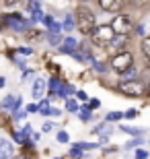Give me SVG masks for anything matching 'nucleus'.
<instances>
[{"mask_svg":"<svg viewBox=\"0 0 150 159\" xmlns=\"http://www.w3.org/2000/svg\"><path fill=\"white\" fill-rule=\"evenodd\" d=\"M25 112H27V114H35V112H39V106H35V103H29V106L25 107Z\"/></svg>","mask_w":150,"mask_h":159,"instance_id":"obj_23","label":"nucleus"},{"mask_svg":"<svg viewBox=\"0 0 150 159\" xmlns=\"http://www.w3.org/2000/svg\"><path fill=\"white\" fill-rule=\"evenodd\" d=\"M99 145H101V143H99ZM99 145H95V143H78V145H76V149H97Z\"/></svg>","mask_w":150,"mask_h":159,"instance_id":"obj_17","label":"nucleus"},{"mask_svg":"<svg viewBox=\"0 0 150 159\" xmlns=\"http://www.w3.org/2000/svg\"><path fill=\"white\" fill-rule=\"evenodd\" d=\"M142 54H144L146 58H150V35L142 41Z\"/></svg>","mask_w":150,"mask_h":159,"instance_id":"obj_14","label":"nucleus"},{"mask_svg":"<svg viewBox=\"0 0 150 159\" xmlns=\"http://www.w3.org/2000/svg\"><path fill=\"white\" fill-rule=\"evenodd\" d=\"M111 27H113V31H115V35L126 37L127 33H130V29H132V19L127 17V15H117V17L113 19Z\"/></svg>","mask_w":150,"mask_h":159,"instance_id":"obj_5","label":"nucleus"},{"mask_svg":"<svg viewBox=\"0 0 150 159\" xmlns=\"http://www.w3.org/2000/svg\"><path fill=\"white\" fill-rule=\"evenodd\" d=\"M140 143H142V139H134V141H130V143H126V151H130V149H136V147H140Z\"/></svg>","mask_w":150,"mask_h":159,"instance_id":"obj_16","label":"nucleus"},{"mask_svg":"<svg viewBox=\"0 0 150 159\" xmlns=\"http://www.w3.org/2000/svg\"><path fill=\"white\" fill-rule=\"evenodd\" d=\"M23 134H25V136L31 134V128H29V126H25V128H23Z\"/></svg>","mask_w":150,"mask_h":159,"instance_id":"obj_37","label":"nucleus"},{"mask_svg":"<svg viewBox=\"0 0 150 159\" xmlns=\"http://www.w3.org/2000/svg\"><path fill=\"white\" fill-rule=\"evenodd\" d=\"M6 27V15H0V29Z\"/></svg>","mask_w":150,"mask_h":159,"instance_id":"obj_36","label":"nucleus"},{"mask_svg":"<svg viewBox=\"0 0 150 159\" xmlns=\"http://www.w3.org/2000/svg\"><path fill=\"white\" fill-rule=\"evenodd\" d=\"M56 159H62V157H56Z\"/></svg>","mask_w":150,"mask_h":159,"instance_id":"obj_38","label":"nucleus"},{"mask_svg":"<svg viewBox=\"0 0 150 159\" xmlns=\"http://www.w3.org/2000/svg\"><path fill=\"white\" fill-rule=\"evenodd\" d=\"M58 141H60V143H68V141H70L68 132H64V130H60V132H58Z\"/></svg>","mask_w":150,"mask_h":159,"instance_id":"obj_21","label":"nucleus"},{"mask_svg":"<svg viewBox=\"0 0 150 159\" xmlns=\"http://www.w3.org/2000/svg\"><path fill=\"white\" fill-rule=\"evenodd\" d=\"M123 118V114H119V112H111V114H107V120L109 122H113V120H121Z\"/></svg>","mask_w":150,"mask_h":159,"instance_id":"obj_20","label":"nucleus"},{"mask_svg":"<svg viewBox=\"0 0 150 159\" xmlns=\"http://www.w3.org/2000/svg\"><path fill=\"white\" fill-rule=\"evenodd\" d=\"M119 91L126 95H132V97H140V95L146 93V87H144V83H140V81H121Z\"/></svg>","mask_w":150,"mask_h":159,"instance_id":"obj_4","label":"nucleus"},{"mask_svg":"<svg viewBox=\"0 0 150 159\" xmlns=\"http://www.w3.org/2000/svg\"><path fill=\"white\" fill-rule=\"evenodd\" d=\"M39 114L41 116H54V107H41Z\"/></svg>","mask_w":150,"mask_h":159,"instance_id":"obj_25","label":"nucleus"},{"mask_svg":"<svg viewBox=\"0 0 150 159\" xmlns=\"http://www.w3.org/2000/svg\"><path fill=\"white\" fill-rule=\"evenodd\" d=\"M72 157H80V159H82V151L74 147V149H72Z\"/></svg>","mask_w":150,"mask_h":159,"instance_id":"obj_32","label":"nucleus"},{"mask_svg":"<svg viewBox=\"0 0 150 159\" xmlns=\"http://www.w3.org/2000/svg\"><path fill=\"white\" fill-rule=\"evenodd\" d=\"M134 64V56L130 52H119L113 56V60H111V68L115 72H119V75H123V72H127L130 68H132Z\"/></svg>","mask_w":150,"mask_h":159,"instance_id":"obj_2","label":"nucleus"},{"mask_svg":"<svg viewBox=\"0 0 150 159\" xmlns=\"http://www.w3.org/2000/svg\"><path fill=\"white\" fill-rule=\"evenodd\" d=\"M15 141H17V143H27V141H25V134H23V132H15Z\"/></svg>","mask_w":150,"mask_h":159,"instance_id":"obj_27","label":"nucleus"},{"mask_svg":"<svg viewBox=\"0 0 150 159\" xmlns=\"http://www.w3.org/2000/svg\"><path fill=\"white\" fill-rule=\"evenodd\" d=\"M60 89H62V85H60V81L56 77L49 81V93H60Z\"/></svg>","mask_w":150,"mask_h":159,"instance_id":"obj_11","label":"nucleus"},{"mask_svg":"<svg viewBox=\"0 0 150 159\" xmlns=\"http://www.w3.org/2000/svg\"><path fill=\"white\" fill-rule=\"evenodd\" d=\"M80 110H82V112H80V118L82 120H88V118H91V106H88V103H87V106H82Z\"/></svg>","mask_w":150,"mask_h":159,"instance_id":"obj_15","label":"nucleus"},{"mask_svg":"<svg viewBox=\"0 0 150 159\" xmlns=\"http://www.w3.org/2000/svg\"><path fill=\"white\" fill-rule=\"evenodd\" d=\"M92 66H95L97 70H105V66L101 64V62H97V60H92Z\"/></svg>","mask_w":150,"mask_h":159,"instance_id":"obj_35","label":"nucleus"},{"mask_svg":"<svg viewBox=\"0 0 150 159\" xmlns=\"http://www.w3.org/2000/svg\"><path fill=\"white\" fill-rule=\"evenodd\" d=\"M76 95H78V99H80V101H87V99H88L84 91H76Z\"/></svg>","mask_w":150,"mask_h":159,"instance_id":"obj_31","label":"nucleus"},{"mask_svg":"<svg viewBox=\"0 0 150 159\" xmlns=\"http://www.w3.org/2000/svg\"><path fill=\"white\" fill-rule=\"evenodd\" d=\"M88 106H91V110H97V107L101 106V101H99V99H91V101H88Z\"/></svg>","mask_w":150,"mask_h":159,"instance_id":"obj_29","label":"nucleus"},{"mask_svg":"<svg viewBox=\"0 0 150 159\" xmlns=\"http://www.w3.org/2000/svg\"><path fill=\"white\" fill-rule=\"evenodd\" d=\"M123 116H126V118L130 120V118H136V116H138V112H136V110H127V112L123 114Z\"/></svg>","mask_w":150,"mask_h":159,"instance_id":"obj_28","label":"nucleus"},{"mask_svg":"<svg viewBox=\"0 0 150 159\" xmlns=\"http://www.w3.org/2000/svg\"><path fill=\"white\" fill-rule=\"evenodd\" d=\"M2 107H12V110H15V107H17V99H15L12 95L4 97V99H2Z\"/></svg>","mask_w":150,"mask_h":159,"instance_id":"obj_12","label":"nucleus"},{"mask_svg":"<svg viewBox=\"0 0 150 159\" xmlns=\"http://www.w3.org/2000/svg\"><path fill=\"white\" fill-rule=\"evenodd\" d=\"M47 83L43 81V79H37V81L33 83V97H41L43 95V91H45Z\"/></svg>","mask_w":150,"mask_h":159,"instance_id":"obj_10","label":"nucleus"},{"mask_svg":"<svg viewBox=\"0 0 150 159\" xmlns=\"http://www.w3.org/2000/svg\"><path fill=\"white\" fill-rule=\"evenodd\" d=\"M74 48H76V41L72 39V37H66V39L62 41V46H60V50H62L64 54H74Z\"/></svg>","mask_w":150,"mask_h":159,"instance_id":"obj_9","label":"nucleus"},{"mask_svg":"<svg viewBox=\"0 0 150 159\" xmlns=\"http://www.w3.org/2000/svg\"><path fill=\"white\" fill-rule=\"evenodd\" d=\"M66 107H68L70 112H78V103H76L74 99H68V101H66Z\"/></svg>","mask_w":150,"mask_h":159,"instance_id":"obj_19","label":"nucleus"},{"mask_svg":"<svg viewBox=\"0 0 150 159\" xmlns=\"http://www.w3.org/2000/svg\"><path fill=\"white\" fill-rule=\"evenodd\" d=\"M12 157V143L6 136H0V159H11Z\"/></svg>","mask_w":150,"mask_h":159,"instance_id":"obj_7","label":"nucleus"},{"mask_svg":"<svg viewBox=\"0 0 150 159\" xmlns=\"http://www.w3.org/2000/svg\"><path fill=\"white\" fill-rule=\"evenodd\" d=\"M49 41H52L54 46H58V43H62V41H60V37H58V35H49Z\"/></svg>","mask_w":150,"mask_h":159,"instance_id":"obj_33","label":"nucleus"},{"mask_svg":"<svg viewBox=\"0 0 150 159\" xmlns=\"http://www.w3.org/2000/svg\"><path fill=\"white\" fill-rule=\"evenodd\" d=\"M64 29L66 31L74 29V19H72V15H66V19H64Z\"/></svg>","mask_w":150,"mask_h":159,"instance_id":"obj_13","label":"nucleus"},{"mask_svg":"<svg viewBox=\"0 0 150 159\" xmlns=\"http://www.w3.org/2000/svg\"><path fill=\"white\" fill-rule=\"evenodd\" d=\"M54 23H56V21H54V19H52V17H49V15H45V17H43V25H45L47 29H49V27H52V25H54Z\"/></svg>","mask_w":150,"mask_h":159,"instance_id":"obj_26","label":"nucleus"},{"mask_svg":"<svg viewBox=\"0 0 150 159\" xmlns=\"http://www.w3.org/2000/svg\"><path fill=\"white\" fill-rule=\"evenodd\" d=\"M72 91H74V89L70 87V85H62V89H60V93H58V95H62V97H66V95H70Z\"/></svg>","mask_w":150,"mask_h":159,"instance_id":"obj_18","label":"nucleus"},{"mask_svg":"<svg viewBox=\"0 0 150 159\" xmlns=\"http://www.w3.org/2000/svg\"><path fill=\"white\" fill-rule=\"evenodd\" d=\"M6 27H11V29H17V31H23L25 27H29L27 21L21 19V15H6Z\"/></svg>","mask_w":150,"mask_h":159,"instance_id":"obj_6","label":"nucleus"},{"mask_svg":"<svg viewBox=\"0 0 150 159\" xmlns=\"http://www.w3.org/2000/svg\"><path fill=\"white\" fill-rule=\"evenodd\" d=\"M99 8L105 12H115L121 8V2L119 0H99Z\"/></svg>","mask_w":150,"mask_h":159,"instance_id":"obj_8","label":"nucleus"},{"mask_svg":"<svg viewBox=\"0 0 150 159\" xmlns=\"http://www.w3.org/2000/svg\"><path fill=\"white\" fill-rule=\"evenodd\" d=\"M121 130H123V132H127V134H142V130L130 128V126H121Z\"/></svg>","mask_w":150,"mask_h":159,"instance_id":"obj_22","label":"nucleus"},{"mask_svg":"<svg viewBox=\"0 0 150 159\" xmlns=\"http://www.w3.org/2000/svg\"><path fill=\"white\" fill-rule=\"evenodd\" d=\"M12 114H15V120H21V118L25 116V112H23V110H17V112H12Z\"/></svg>","mask_w":150,"mask_h":159,"instance_id":"obj_34","label":"nucleus"},{"mask_svg":"<svg viewBox=\"0 0 150 159\" xmlns=\"http://www.w3.org/2000/svg\"><path fill=\"white\" fill-rule=\"evenodd\" d=\"M76 27L84 35H92L95 29H97L95 15H92V11H88L87 6H78V11H76Z\"/></svg>","mask_w":150,"mask_h":159,"instance_id":"obj_1","label":"nucleus"},{"mask_svg":"<svg viewBox=\"0 0 150 159\" xmlns=\"http://www.w3.org/2000/svg\"><path fill=\"white\" fill-rule=\"evenodd\" d=\"M113 39H115V31H113L111 25H99L97 29H95V33H92V41L101 43V46H107Z\"/></svg>","mask_w":150,"mask_h":159,"instance_id":"obj_3","label":"nucleus"},{"mask_svg":"<svg viewBox=\"0 0 150 159\" xmlns=\"http://www.w3.org/2000/svg\"><path fill=\"white\" fill-rule=\"evenodd\" d=\"M52 130H54V124L52 122H45V124H43V132H52Z\"/></svg>","mask_w":150,"mask_h":159,"instance_id":"obj_30","label":"nucleus"},{"mask_svg":"<svg viewBox=\"0 0 150 159\" xmlns=\"http://www.w3.org/2000/svg\"><path fill=\"white\" fill-rule=\"evenodd\" d=\"M136 159H148V151H144V149H138V151H136Z\"/></svg>","mask_w":150,"mask_h":159,"instance_id":"obj_24","label":"nucleus"}]
</instances>
